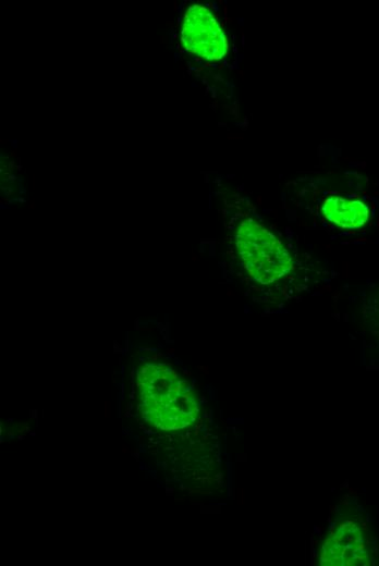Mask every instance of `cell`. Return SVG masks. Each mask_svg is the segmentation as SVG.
I'll list each match as a JSON object with an SVG mask.
<instances>
[{
    "instance_id": "7a4b0ae2",
    "label": "cell",
    "mask_w": 379,
    "mask_h": 566,
    "mask_svg": "<svg viewBox=\"0 0 379 566\" xmlns=\"http://www.w3.org/2000/svg\"><path fill=\"white\" fill-rule=\"evenodd\" d=\"M181 38L184 47L205 60H221L228 51L224 33L216 16L206 7L192 4L182 23Z\"/></svg>"
},
{
    "instance_id": "277c9868",
    "label": "cell",
    "mask_w": 379,
    "mask_h": 566,
    "mask_svg": "<svg viewBox=\"0 0 379 566\" xmlns=\"http://www.w3.org/2000/svg\"><path fill=\"white\" fill-rule=\"evenodd\" d=\"M367 300H370L372 303L374 309L379 312V288L372 293V295L369 296Z\"/></svg>"
},
{
    "instance_id": "52a82bcc",
    "label": "cell",
    "mask_w": 379,
    "mask_h": 566,
    "mask_svg": "<svg viewBox=\"0 0 379 566\" xmlns=\"http://www.w3.org/2000/svg\"><path fill=\"white\" fill-rule=\"evenodd\" d=\"M173 352H174V348H169V349H167V353H168V354H172Z\"/></svg>"
},
{
    "instance_id": "5b68a950",
    "label": "cell",
    "mask_w": 379,
    "mask_h": 566,
    "mask_svg": "<svg viewBox=\"0 0 379 566\" xmlns=\"http://www.w3.org/2000/svg\"><path fill=\"white\" fill-rule=\"evenodd\" d=\"M103 413H105L106 418L110 417V402L109 401L105 402Z\"/></svg>"
},
{
    "instance_id": "6da1fadb",
    "label": "cell",
    "mask_w": 379,
    "mask_h": 566,
    "mask_svg": "<svg viewBox=\"0 0 379 566\" xmlns=\"http://www.w3.org/2000/svg\"><path fill=\"white\" fill-rule=\"evenodd\" d=\"M234 246L246 281L266 287L268 292H282L299 269L289 248L252 217L239 223Z\"/></svg>"
},
{
    "instance_id": "3957f363",
    "label": "cell",
    "mask_w": 379,
    "mask_h": 566,
    "mask_svg": "<svg viewBox=\"0 0 379 566\" xmlns=\"http://www.w3.org/2000/svg\"><path fill=\"white\" fill-rule=\"evenodd\" d=\"M325 218L342 229H359L364 226L370 217L368 205L358 198L351 196L331 195L327 197L321 207Z\"/></svg>"
},
{
    "instance_id": "8992f818",
    "label": "cell",
    "mask_w": 379,
    "mask_h": 566,
    "mask_svg": "<svg viewBox=\"0 0 379 566\" xmlns=\"http://www.w3.org/2000/svg\"><path fill=\"white\" fill-rule=\"evenodd\" d=\"M126 452H129V448H127V446H125V445H122V453H126Z\"/></svg>"
}]
</instances>
